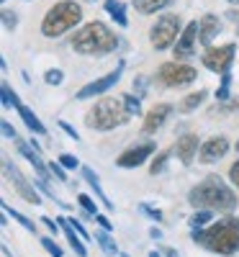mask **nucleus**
<instances>
[{"mask_svg": "<svg viewBox=\"0 0 239 257\" xmlns=\"http://www.w3.org/2000/svg\"><path fill=\"white\" fill-rule=\"evenodd\" d=\"M190 237L213 254L231 257L239 252V216H224L203 229H190Z\"/></svg>", "mask_w": 239, "mask_h": 257, "instance_id": "1", "label": "nucleus"}, {"mask_svg": "<svg viewBox=\"0 0 239 257\" xmlns=\"http://www.w3.org/2000/svg\"><path fill=\"white\" fill-rule=\"evenodd\" d=\"M188 203L193 208H208V211H219V213H231L236 208V193H234V188L226 185L224 178L208 175L198 185L190 188Z\"/></svg>", "mask_w": 239, "mask_h": 257, "instance_id": "2", "label": "nucleus"}, {"mask_svg": "<svg viewBox=\"0 0 239 257\" xmlns=\"http://www.w3.org/2000/svg\"><path fill=\"white\" fill-rule=\"evenodd\" d=\"M72 49L82 57H100L118 49V36L103 21H90L72 36Z\"/></svg>", "mask_w": 239, "mask_h": 257, "instance_id": "3", "label": "nucleus"}, {"mask_svg": "<svg viewBox=\"0 0 239 257\" xmlns=\"http://www.w3.org/2000/svg\"><path fill=\"white\" fill-rule=\"evenodd\" d=\"M132 118L134 116L129 113L124 95H116V98H100L93 108L85 113V126L93 128V132H111L116 126L129 123Z\"/></svg>", "mask_w": 239, "mask_h": 257, "instance_id": "4", "label": "nucleus"}, {"mask_svg": "<svg viewBox=\"0 0 239 257\" xmlns=\"http://www.w3.org/2000/svg\"><path fill=\"white\" fill-rule=\"evenodd\" d=\"M80 21H82V6L75 0H59L47 11L44 21H41V34L47 39H59L62 34L75 29Z\"/></svg>", "mask_w": 239, "mask_h": 257, "instance_id": "5", "label": "nucleus"}, {"mask_svg": "<svg viewBox=\"0 0 239 257\" xmlns=\"http://www.w3.org/2000/svg\"><path fill=\"white\" fill-rule=\"evenodd\" d=\"M183 34V21L178 13H165L160 16L155 24H152L149 29V44L152 49H157V52H165L170 47H175V41L180 39Z\"/></svg>", "mask_w": 239, "mask_h": 257, "instance_id": "6", "label": "nucleus"}, {"mask_svg": "<svg viewBox=\"0 0 239 257\" xmlns=\"http://www.w3.org/2000/svg\"><path fill=\"white\" fill-rule=\"evenodd\" d=\"M198 72L190 64H180V62H165L157 70V82L165 88H185V85L195 82Z\"/></svg>", "mask_w": 239, "mask_h": 257, "instance_id": "7", "label": "nucleus"}, {"mask_svg": "<svg viewBox=\"0 0 239 257\" xmlns=\"http://www.w3.org/2000/svg\"><path fill=\"white\" fill-rule=\"evenodd\" d=\"M234 54H236V44L231 41V44H221V47H208L203 52V67L216 72V75H224L231 70L234 64Z\"/></svg>", "mask_w": 239, "mask_h": 257, "instance_id": "8", "label": "nucleus"}, {"mask_svg": "<svg viewBox=\"0 0 239 257\" xmlns=\"http://www.w3.org/2000/svg\"><path fill=\"white\" fill-rule=\"evenodd\" d=\"M3 173H6V178L13 183V188H16V193L21 198H24L26 203H31V206H39L41 203V198H39V193L34 190V185L36 183H31V180H26L24 175H21V170L3 155Z\"/></svg>", "mask_w": 239, "mask_h": 257, "instance_id": "9", "label": "nucleus"}, {"mask_svg": "<svg viewBox=\"0 0 239 257\" xmlns=\"http://www.w3.org/2000/svg\"><path fill=\"white\" fill-rule=\"evenodd\" d=\"M121 72H124V62H118V67H116L113 72H108L105 77H98V80H93V82H88V85H82V88L77 90V100H90V98L105 95L108 90L113 88V85H118Z\"/></svg>", "mask_w": 239, "mask_h": 257, "instance_id": "10", "label": "nucleus"}, {"mask_svg": "<svg viewBox=\"0 0 239 257\" xmlns=\"http://www.w3.org/2000/svg\"><path fill=\"white\" fill-rule=\"evenodd\" d=\"M155 152H157V144L155 142H144V144H137L132 149H126V152H121L116 165L124 167V170H134V167H142Z\"/></svg>", "mask_w": 239, "mask_h": 257, "instance_id": "11", "label": "nucleus"}, {"mask_svg": "<svg viewBox=\"0 0 239 257\" xmlns=\"http://www.w3.org/2000/svg\"><path fill=\"white\" fill-rule=\"evenodd\" d=\"M198 31H201V24H198V21H190V24L183 29L180 39L175 41V47H172V54H175L178 59H188V57H193V52H195V41H198Z\"/></svg>", "mask_w": 239, "mask_h": 257, "instance_id": "12", "label": "nucleus"}, {"mask_svg": "<svg viewBox=\"0 0 239 257\" xmlns=\"http://www.w3.org/2000/svg\"><path fill=\"white\" fill-rule=\"evenodd\" d=\"M226 152H229V139L226 137H211L198 149V162H203V165L219 162L226 157Z\"/></svg>", "mask_w": 239, "mask_h": 257, "instance_id": "13", "label": "nucleus"}, {"mask_svg": "<svg viewBox=\"0 0 239 257\" xmlns=\"http://www.w3.org/2000/svg\"><path fill=\"white\" fill-rule=\"evenodd\" d=\"M170 113H172V105H170V103H157V105H152V108L147 111V116H144L142 132H144V134H155L157 128L165 126V121L170 118Z\"/></svg>", "mask_w": 239, "mask_h": 257, "instance_id": "14", "label": "nucleus"}, {"mask_svg": "<svg viewBox=\"0 0 239 257\" xmlns=\"http://www.w3.org/2000/svg\"><path fill=\"white\" fill-rule=\"evenodd\" d=\"M198 24H201V31H198V41H201V44L208 49L211 47V41L216 39V36H219L221 34V21H219V16H213V13H206L201 21H198Z\"/></svg>", "mask_w": 239, "mask_h": 257, "instance_id": "15", "label": "nucleus"}, {"mask_svg": "<svg viewBox=\"0 0 239 257\" xmlns=\"http://www.w3.org/2000/svg\"><path fill=\"white\" fill-rule=\"evenodd\" d=\"M198 149H201L198 147V137H195V134H185L175 144V155H178V160L183 165H190L195 160V155H198Z\"/></svg>", "mask_w": 239, "mask_h": 257, "instance_id": "16", "label": "nucleus"}, {"mask_svg": "<svg viewBox=\"0 0 239 257\" xmlns=\"http://www.w3.org/2000/svg\"><path fill=\"white\" fill-rule=\"evenodd\" d=\"M59 221V226H62V231H64V237H67V242H70V247H72V252L77 254V257H88V249H85V239L80 237V234L70 226V221H67V216H59L57 219Z\"/></svg>", "mask_w": 239, "mask_h": 257, "instance_id": "17", "label": "nucleus"}, {"mask_svg": "<svg viewBox=\"0 0 239 257\" xmlns=\"http://www.w3.org/2000/svg\"><path fill=\"white\" fill-rule=\"evenodd\" d=\"M16 111H18L21 121H24V123L29 126V132H31V134H39V137H44V134H47V126L39 121V116H36V113L29 108V105L21 103V105H16Z\"/></svg>", "mask_w": 239, "mask_h": 257, "instance_id": "18", "label": "nucleus"}, {"mask_svg": "<svg viewBox=\"0 0 239 257\" xmlns=\"http://www.w3.org/2000/svg\"><path fill=\"white\" fill-rule=\"evenodd\" d=\"M82 170V178H85V183H88L90 188H93V193H95V198L103 203V208H108V211H113L116 206H113V201H108V196L103 193V188H100V180H98V175L93 173L90 167H80Z\"/></svg>", "mask_w": 239, "mask_h": 257, "instance_id": "19", "label": "nucleus"}, {"mask_svg": "<svg viewBox=\"0 0 239 257\" xmlns=\"http://www.w3.org/2000/svg\"><path fill=\"white\" fill-rule=\"evenodd\" d=\"M93 239L98 242V247L108 254V257H116V254H121L118 252V244L113 242V237H111V231H105V229H100V231H95L93 234Z\"/></svg>", "mask_w": 239, "mask_h": 257, "instance_id": "20", "label": "nucleus"}, {"mask_svg": "<svg viewBox=\"0 0 239 257\" xmlns=\"http://www.w3.org/2000/svg\"><path fill=\"white\" fill-rule=\"evenodd\" d=\"M103 8H105L108 13H111V18L116 21V24H118L121 29H126V26H129V18H126V6L121 3V0H105Z\"/></svg>", "mask_w": 239, "mask_h": 257, "instance_id": "21", "label": "nucleus"}, {"mask_svg": "<svg viewBox=\"0 0 239 257\" xmlns=\"http://www.w3.org/2000/svg\"><path fill=\"white\" fill-rule=\"evenodd\" d=\"M206 95H208V90H198V93H190V95H185L180 103H178V111L180 113H190V111H195V108H198V105L206 100Z\"/></svg>", "mask_w": 239, "mask_h": 257, "instance_id": "22", "label": "nucleus"}, {"mask_svg": "<svg viewBox=\"0 0 239 257\" xmlns=\"http://www.w3.org/2000/svg\"><path fill=\"white\" fill-rule=\"evenodd\" d=\"M170 3H172V0H134V8H137L142 16H152V13L167 8Z\"/></svg>", "mask_w": 239, "mask_h": 257, "instance_id": "23", "label": "nucleus"}, {"mask_svg": "<svg viewBox=\"0 0 239 257\" xmlns=\"http://www.w3.org/2000/svg\"><path fill=\"white\" fill-rule=\"evenodd\" d=\"M3 213H8V219H13V221H18L21 226H24L26 231H31V234H36V221H31V219H26L21 211H16V208H11L6 201H3Z\"/></svg>", "mask_w": 239, "mask_h": 257, "instance_id": "24", "label": "nucleus"}, {"mask_svg": "<svg viewBox=\"0 0 239 257\" xmlns=\"http://www.w3.org/2000/svg\"><path fill=\"white\" fill-rule=\"evenodd\" d=\"M208 221H213V211H208V208H195V213L190 216V229H203V226H208Z\"/></svg>", "mask_w": 239, "mask_h": 257, "instance_id": "25", "label": "nucleus"}, {"mask_svg": "<svg viewBox=\"0 0 239 257\" xmlns=\"http://www.w3.org/2000/svg\"><path fill=\"white\" fill-rule=\"evenodd\" d=\"M229 88H231V72H224V75H221V85H219V90H216V98H219V103L231 100Z\"/></svg>", "mask_w": 239, "mask_h": 257, "instance_id": "26", "label": "nucleus"}, {"mask_svg": "<svg viewBox=\"0 0 239 257\" xmlns=\"http://www.w3.org/2000/svg\"><path fill=\"white\" fill-rule=\"evenodd\" d=\"M77 206L82 208V211H88V213H93V216H98V203L88 196V193H80L77 196Z\"/></svg>", "mask_w": 239, "mask_h": 257, "instance_id": "27", "label": "nucleus"}, {"mask_svg": "<svg viewBox=\"0 0 239 257\" xmlns=\"http://www.w3.org/2000/svg\"><path fill=\"white\" fill-rule=\"evenodd\" d=\"M0 93H3V105H6V108H8V105H21L18 95L11 90V85H8V82H3V85H0Z\"/></svg>", "mask_w": 239, "mask_h": 257, "instance_id": "28", "label": "nucleus"}, {"mask_svg": "<svg viewBox=\"0 0 239 257\" xmlns=\"http://www.w3.org/2000/svg\"><path fill=\"white\" fill-rule=\"evenodd\" d=\"M167 157H170V152H160L155 160H152V165H149V173H152V175H160L162 170H165V165H167Z\"/></svg>", "mask_w": 239, "mask_h": 257, "instance_id": "29", "label": "nucleus"}, {"mask_svg": "<svg viewBox=\"0 0 239 257\" xmlns=\"http://www.w3.org/2000/svg\"><path fill=\"white\" fill-rule=\"evenodd\" d=\"M41 247H44L52 257H62L64 252H62V247L54 242V237H41Z\"/></svg>", "mask_w": 239, "mask_h": 257, "instance_id": "30", "label": "nucleus"}, {"mask_svg": "<svg viewBox=\"0 0 239 257\" xmlns=\"http://www.w3.org/2000/svg\"><path fill=\"white\" fill-rule=\"evenodd\" d=\"M67 221H70V226H72V229L80 234V237H82L85 242H90V239H93V234H90L88 229L82 226V221H80V219H75V216H67Z\"/></svg>", "mask_w": 239, "mask_h": 257, "instance_id": "31", "label": "nucleus"}, {"mask_svg": "<svg viewBox=\"0 0 239 257\" xmlns=\"http://www.w3.org/2000/svg\"><path fill=\"white\" fill-rule=\"evenodd\" d=\"M124 100H126V108H129V113H132V116H139L142 113L139 95H124Z\"/></svg>", "mask_w": 239, "mask_h": 257, "instance_id": "32", "label": "nucleus"}, {"mask_svg": "<svg viewBox=\"0 0 239 257\" xmlns=\"http://www.w3.org/2000/svg\"><path fill=\"white\" fill-rule=\"evenodd\" d=\"M139 211L144 213V216H149L152 221H162V219H165L162 211H160V208H152L149 203H139Z\"/></svg>", "mask_w": 239, "mask_h": 257, "instance_id": "33", "label": "nucleus"}, {"mask_svg": "<svg viewBox=\"0 0 239 257\" xmlns=\"http://www.w3.org/2000/svg\"><path fill=\"white\" fill-rule=\"evenodd\" d=\"M236 111H239V98H234L231 103L226 100V105H221V103H219L211 113H236Z\"/></svg>", "mask_w": 239, "mask_h": 257, "instance_id": "34", "label": "nucleus"}, {"mask_svg": "<svg viewBox=\"0 0 239 257\" xmlns=\"http://www.w3.org/2000/svg\"><path fill=\"white\" fill-rule=\"evenodd\" d=\"M3 26H6V31H16V26H18V18H16V13H11L8 8H3Z\"/></svg>", "mask_w": 239, "mask_h": 257, "instance_id": "35", "label": "nucleus"}, {"mask_svg": "<svg viewBox=\"0 0 239 257\" xmlns=\"http://www.w3.org/2000/svg\"><path fill=\"white\" fill-rule=\"evenodd\" d=\"M59 162H62V167H67V170H77L80 167V160L75 157V155H59Z\"/></svg>", "mask_w": 239, "mask_h": 257, "instance_id": "36", "label": "nucleus"}, {"mask_svg": "<svg viewBox=\"0 0 239 257\" xmlns=\"http://www.w3.org/2000/svg\"><path fill=\"white\" fill-rule=\"evenodd\" d=\"M44 80H47V85H62L64 75H62V70H47Z\"/></svg>", "mask_w": 239, "mask_h": 257, "instance_id": "37", "label": "nucleus"}, {"mask_svg": "<svg viewBox=\"0 0 239 257\" xmlns=\"http://www.w3.org/2000/svg\"><path fill=\"white\" fill-rule=\"evenodd\" d=\"M134 93H137L139 98H144V95H147V77H144V75L134 77Z\"/></svg>", "mask_w": 239, "mask_h": 257, "instance_id": "38", "label": "nucleus"}, {"mask_svg": "<svg viewBox=\"0 0 239 257\" xmlns=\"http://www.w3.org/2000/svg\"><path fill=\"white\" fill-rule=\"evenodd\" d=\"M49 170H52V175L57 180H67V173H64L67 167H62V162H49Z\"/></svg>", "mask_w": 239, "mask_h": 257, "instance_id": "39", "label": "nucleus"}, {"mask_svg": "<svg viewBox=\"0 0 239 257\" xmlns=\"http://www.w3.org/2000/svg\"><path fill=\"white\" fill-rule=\"evenodd\" d=\"M39 221H41V224H44V226L52 231V237H57V231L62 229V226H59V221H57V219H49V216H41Z\"/></svg>", "mask_w": 239, "mask_h": 257, "instance_id": "40", "label": "nucleus"}, {"mask_svg": "<svg viewBox=\"0 0 239 257\" xmlns=\"http://www.w3.org/2000/svg\"><path fill=\"white\" fill-rule=\"evenodd\" d=\"M0 132H3V137H6V139H18L16 128H13V126L6 121V118H3V123H0Z\"/></svg>", "mask_w": 239, "mask_h": 257, "instance_id": "41", "label": "nucleus"}, {"mask_svg": "<svg viewBox=\"0 0 239 257\" xmlns=\"http://www.w3.org/2000/svg\"><path fill=\"white\" fill-rule=\"evenodd\" d=\"M59 128H62V132L67 134L70 139H80V134H77V128H75V126H70L67 121H59Z\"/></svg>", "mask_w": 239, "mask_h": 257, "instance_id": "42", "label": "nucleus"}, {"mask_svg": "<svg viewBox=\"0 0 239 257\" xmlns=\"http://www.w3.org/2000/svg\"><path fill=\"white\" fill-rule=\"evenodd\" d=\"M229 180H231V183L239 188V160H236V162L229 167Z\"/></svg>", "mask_w": 239, "mask_h": 257, "instance_id": "43", "label": "nucleus"}, {"mask_svg": "<svg viewBox=\"0 0 239 257\" xmlns=\"http://www.w3.org/2000/svg\"><path fill=\"white\" fill-rule=\"evenodd\" d=\"M95 224H98L100 229H105V231H111V229H113V221H108L105 216H100V213L95 216Z\"/></svg>", "mask_w": 239, "mask_h": 257, "instance_id": "44", "label": "nucleus"}, {"mask_svg": "<svg viewBox=\"0 0 239 257\" xmlns=\"http://www.w3.org/2000/svg\"><path fill=\"white\" fill-rule=\"evenodd\" d=\"M229 21H231V24H239V8H229L226 13H224Z\"/></svg>", "mask_w": 239, "mask_h": 257, "instance_id": "45", "label": "nucleus"}, {"mask_svg": "<svg viewBox=\"0 0 239 257\" xmlns=\"http://www.w3.org/2000/svg\"><path fill=\"white\" fill-rule=\"evenodd\" d=\"M149 237H152V239H162V229L152 226V229H149Z\"/></svg>", "mask_w": 239, "mask_h": 257, "instance_id": "46", "label": "nucleus"}, {"mask_svg": "<svg viewBox=\"0 0 239 257\" xmlns=\"http://www.w3.org/2000/svg\"><path fill=\"white\" fill-rule=\"evenodd\" d=\"M162 254H165V257H180V252H178V249H172V247H167Z\"/></svg>", "mask_w": 239, "mask_h": 257, "instance_id": "47", "label": "nucleus"}, {"mask_svg": "<svg viewBox=\"0 0 239 257\" xmlns=\"http://www.w3.org/2000/svg\"><path fill=\"white\" fill-rule=\"evenodd\" d=\"M29 144H31V147H34V149H36V152H39V155H41V144H39V142H36V139H29Z\"/></svg>", "mask_w": 239, "mask_h": 257, "instance_id": "48", "label": "nucleus"}, {"mask_svg": "<svg viewBox=\"0 0 239 257\" xmlns=\"http://www.w3.org/2000/svg\"><path fill=\"white\" fill-rule=\"evenodd\" d=\"M149 257H162V252H157V249H152V252H149Z\"/></svg>", "mask_w": 239, "mask_h": 257, "instance_id": "49", "label": "nucleus"}, {"mask_svg": "<svg viewBox=\"0 0 239 257\" xmlns=\"http://www.w3.org/2000/svg\"><path fill=\"white\" fill-rule=\"evenodd\" d=\"M226 3H231V6H239V0H226Z\"/></svg>", "mask_w": 239, "mask_h": 257, "instance_id": "50", "label": "nucleus"}, {"mask_svg": "<svg viewBox=\"0 0 239 257\" xmlns=\"http://www.w3.org/2000/svg\"><path fill=\"white\" fill-rule=\"evenodd\" d=\"M118 257H129V254H126V252H121V254H118Z\"/></svg>", "mask_w": 239, "mask_h": 257, "instance_id": "51", "label": "nucleus"}, {"mask_svg": "<svg viewBox=\"0 0 239 257\" xmlns=\"http://www.w3.org/2000/svg\"><path fill=\"white\" fill-rule=\"evenodd\" d=\"M236 152H239V142H236Z\"/></svg>", "mask_w": 239, "mask_h": 257, "instance_id": "52", "label": "nucleus"}]
</instances>
